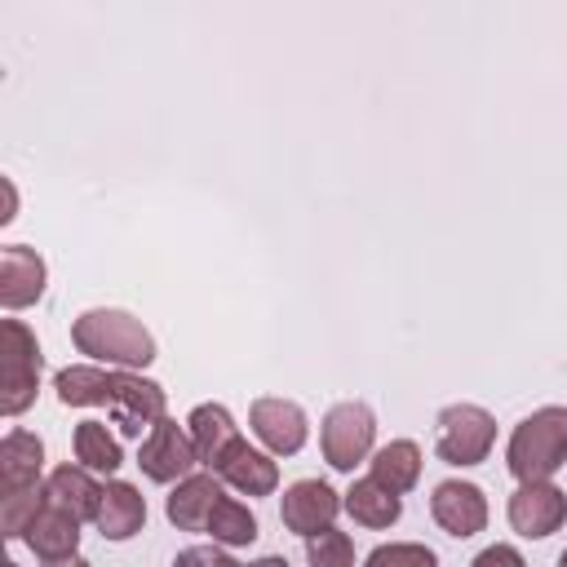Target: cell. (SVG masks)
I'll list each match as a JSON object with an SVG mask.
<instances>
[{"label": "cell", "mask_w": 567, "mask_h": 567, "mask_svg": "<svg viewBox=\"0 0 567 567\" xmlns=\"http://www.w3.org/2000/svg\"><path fill=\"white\" fill-rule=\"evenodd\" d=\"M306 563L310 567H354V540L337 527H323L306 536Z\"/></svg>", "instance_id": "obj_25"}, {"label": "cell", "mask_w": 567, "mask_h": 567, "mask_svg": "<svg viewBox=\"0 0 567 567\" xmlns=\"http://www.w3.org/2000/svg\"><path fill=\"white\" fill-rule=\"evenodd\" d=\"M44 567H93V563L80 558V554H71V558H58V563H44Z\"/></svg>", "instance_id": "obj_30"}, {"label": "cell", "mask_w": 567, "mask_h": 567, "mask_svg": "<svg viewBox=\"0 0 567 567\" xmlns=\"http://www.w3.org/2000/svg\"><path fill=\"white\" fill-rule=\"evenodd\" d=\"M71 341H75V350L89 354L93 363H102V368H128V372L151 368L155 354H159L151 328H146L137 315L120 310V306H93V310L75 315Z\"/></svg>", "instance_id": "obj_2"}, {"label": "cell", "mask_w": 567, "mask_h": 567, "mask_svg": "<svg viewBox=\"0 0 567 567\" xmlns=\"http://www.w3.org/2000/svg\"><path fill=\"white\" fill-rule=\"evenodd\" d=\"M377 416L368 403L359 399H341L323 412V425H319V447H323V461L341 474H354L359 461H368L377 447Z\"/></svg>", "instance_id": "obj_5"}, {"label": "cell", "mask_w": 567, "mask_h": 567, "mask_svg": "<svg viewBox=\"0 0 567 567\" xmlns=\"http://www.w3.org/2000/svg\"><path fill=\"white\" fill-rule=\"evenodd\" d=\"M40 470H44V443H40V434L9 430L4 443H0V483H4V492L35 487L40 483Z\"/></svg>", "instance_id": "obj_21"}, {"label": "cell", "mask_w": 567, "mask_h": 567, "mask_svg": "<svg viewBox=\"0 0 567 567\" xmlns=\"http://www.w3.org/2000/svg\"><path fill=\"white\" fill-rule=\"evenodd\" d=\"M492 443H496V416L487 408L447 403L439 412V439H434L439 461H447L456 470H470V465H483L492 456Z\"/></svg>", "instance_id": "obj_6"}, {"label": "cell", "mask_w": 567, "mask_h": 567, "mask_svg": "<svg viewBox=\"0 0 567 567\" xmlns=\"http://www.w3.org/2000/svg\"><path fill=\"white\" fill-rule=\"evenodd\" d=\"M505 514H509V527L518 536L545 540V536H554L567 523V492L554 478H545V483H518L514 496H509V505H505Z\"/></svg>", "instance_id": "obj_9"}, {"label": "cell", "mask_w": 567, "mask_h": 567, "mask_svg": "<svg viewBox=\"0 0 567 567\" xmlns=\"http://www.w3.org/2000/svg\"><path fill=\"white\" fill-rule=\"evenodd\" d=\"M213 474H217L226 487L244 492V496H270V492L279 487V461H275L270 452L252 447L248 439H235V443L221 452V461L213 465Z\"/></svg>", "instance_id": "obj_13"}, {"label": "cell", "mask_w": 567, "mask_h": 567, "mask_svg": "<svg viewBox=\"0 0 567 567\" xmlns=\"http://www.w3.org/2000/svg\"><path fill=\"white\" fill-rule=\"evenodd\" d=\"M102 487L106 483H97V474L93 470H84V465H58L49 478H44V492H49V505H58V509H66V514H75L80 523H93L97 518V505H102Z\"/></svg>", "instance_id": "obj_16"}, {"label": "cell", "mask_w": 567, "mask_h": 567, "mask_svg": "<svg viewBox=\"0 0 567 567\" xmlns=\"http://www.w3.org/2000/svg\"><path fill=\"white\" fill-rule=\"evenodd\" d=\"M248 567H288V558H279V554H266V558H257V563H248Z\"/></svg>", "instance_id": "obj_31"}, {"label": "cell", "mask_w": 567, "mask_h": 567, "mask_svg": "<svg viewBox=\"0 0 567 567\" xmlns=\"http://www.w3.org/2000/svg\"><path fill=\"white\" fill-rule=\"evenodd\" d=\"M93 527L106 536V540H133L142 527H146V496L124 483V478H111L102 487V505H97V518Z\"/></svg>", "instance_id": "obj_15"}, {"label": "cell", "mask_w": 567, "mask_h": 567, "mask_svg": "<svg viewBox=\"0 0 567 567\" xmlns=\"http://www.w3.org/2000/svg\"><path fill=\"white\" fill-rule=\"evenodd\" d=\"M22 540H27V549H31L40 563L71 558V554H80V518L66 514V509H58V505H44V509L31 518V527L22 532Z\"/></svg>", "instance_id": "obj_17"}, {"label": "cell", "mask_w": 567, "mask_h": 567, "mask_svg": "<svg viewBox=\"0 0 567 567\" xmlns=\"http://www.w3.org/2000/svg\"><path fill=\"white\" fill-rule=\"evenodd\" d=\"M363 567H439V554L421 540H390V545H377Z\"/></svg>", "instance_id": "obj_26"}, {"label": "cell", "mask_w": 567, "mask_h": 567, "mask_svg": "<svg viewBox=\"0 0 567 567\" xmlns=\"http://www.w3.org/2000/svg\"><path fill=\"white\" fill-rule=\"evenodd\" d=\"M173 567H244V563H235L226 554V545H186L173 558Z\"/></svg>", "instance_id": "obj_27"}, {"label": "cell", "mask_w": 567, "mask_h": 567, "mask_svg": "<svg viewBox=\"0 0 567 567\" xmlns=\"http://www.w3.org/2000/svg\"><path fill=\"white\" fill-rule=\"evenodd\" d=\"M0 186H4V213H0V226H9V221L18 217V186H13V177H4Z\"/></svg>", "instance_id": "obj_29"}, {"label": "cell", "mask_w": 567, "mask_h": 567, "mask_svg": "<svg viewBox=\"0 0 567 567\" xmlns=\"http://www.w3.org/2000/svg\"><path fill=\"white\" fill-rule=\"evenodd\" d=\"M0 412L4 416H22L35 394H40V372H44V354L35 332L22 319H0Z\"/></svg>", "instance_id": "obj_4"}, {"label": "cell", "mask_w": 567, "mask_h": 567, "mask_svg": "<svg viewBox=\"0 0 567 567\" xmlns=\"http://www.w3.org/2000/svg\"><path fill=\"white\" fill-rule=\"evenodd\" d=\"M558 567H567V549H563V554H558Z\"/></svg>", "instance_id": "obj_32"}, {"label": "cell", "mask_w": 567, "mask_h": 567, "mask_svg": "<svg viewBox=\"0 0 567 567\" xmlns=\"http://www.w3.org/2000/svg\"><path fill=\"white\" fill-rule=\"evenodd\" d=\"M470 567H527V558L514 545H487L483 554H474Z\"/></svg>", "instance_id": "obj_28"}, {"label": "cell", "mask_w": 567, "mask_h": 567, "mask_svg": "<svg viewBox=\"0 0 567 567\" xmlns=\"http://www.w3.org/2000/svg\"><path fill=\"white\" fill-rule=\"evenodd\" d=\"M44 505H49L44 483L4 492V496H0V532H4V540H22V532L31 527V518H35Z\"/></svg>", "instance_id": "obj_24"}, {"label": "cell", "mask_w": 567, "mask_h": 567, "mask_svg": "<svg viewBox=\"0 0 567 567\" xmlns=\"http://www.w3.org/2000/svg\"><path fill=\"white\" fill-rule=\"evenodd\" d=\"M186 434H190L195 456H199L204 470H213V465L221 461V452H226L235 439H244L226 403H199V408H190V416H186Z\"/></svg>", "instance_id": "obj_18"}, {"label": "cell", "mask_w": 567, "mask_h": 567, "mask_svg": "<svg viewBox=\"0 0 567 567\" xmlns=\"http://www.w3.org/2000/svg\"><path fill=\"white\" fill-rule=\"evenodd\" d=\"M4 567H18V563H4Z\"/></svg>", "instance_id": "obj_33"}, {"label": "cell", "mask_w": 567, "mask_h": 567, "mask_svg": "<svg viewBox=\"0 0 567 567\" xmlns=\"http://www.w3.org/2000/svg\"><path fill=\"white\" fill-rule=\"evenodd\" d=\"M221 487H226V483H221L213 470H195V474H186L182 483H173V492H168V501H164L168 523L182 527V532H204L213 505L226 496Z\"/></svg>", "instance_id": "obj_14"}, {"label": "cell", "mask_w": 567, "mask_h": 567, "mask_svg": "<svg viewBox=\"0 0 567 567\" xmlns=\"http://www.w3.org/2000/svg\"><path fill=\"white\" fill-rule=\"evenodd\" d=\"M368 478H377L381 487H390L394 496L412 492L421 483V447L412 439H390L368 456Z\"/></svg>", "instance_id": "obj_19"}, {"label": "cell", "mask_w": 567, "mask_h": 567, "mask_svg": "<svg viewBox=\"0 0 567 567\" xmlns=\"http://www.w3.org/2000/svg\"><path fill=\"white\" fill-rule=\"evenodd\" d=\"M248 425L257 434V443L270 452V456H297L310 439V416L301 403L292 399H275V394H261L252 399L248 408Z\"/></svg>", "instance_id": "obj_8"}, {"label": "cell", "mask_w": 567, "mask_h": 567, "mask_svg": "<svg viewBox=\"0 0 567 567\" xmlns=\"http://www.w3.org/2000/svg\"><path fill=\"white\" fill-rule=\"evenodd\" d=\"M137 465L151 483H182L186 474H195L199 456H195V443H190L186 425H177L173 416L155 421L146 430V439L137 443Z\"/></svg>", "instance_id": "obj_7"}, {"label": "cell", "mask_w": 567, "mask_h": 567, "mask_svg": "<svg viewBox=\"0 0 567 567\" xmlns=\"http://www.w3.org/2000/svg\"><path fill=\"white\" fill-rule=\"evenodd\" d=\"M341 505H346V514H350L359 527H372V532L394 527L399 514H403V496H394V492L381 487L377 478H354V483L341 492Z\"/></svg>", "instance_id": "obj_20"}, {"label": "cell", "mask_w": 567, "mask_h": 567, "mask_svg": "<svg viewBox=\"0 0 567 567\" xmlns=\"http://www.w3.org/2000/svg\"><path fill=\"white\" fill-rule=\"evenodd\" d=\"M341 509H346V505H341V492H332L323 478H297V483L284 487L279 518H284V527H288L292 536L306 540V536L332 527Z\"/></svg>", "instance_id": "obj_11"}, {"label": "cell", "mask_w": 567, "mask_h": 567, "mask_svg": "<svg viewBox=\"0 0 567 567\" xmlns=\"http://www.w3.org/2000/svg\"><path fill=\"white\" fill-rule=\"evenodd\" d=\"M430 514H434V523L447 536L470 540V536H478L487 527V514L492 509H487V496H483L478 483H470V478H443V483H434Z\"/></svg>", "instance_id": "obj_10"}, {"label": "cell", "mask_w": 567, "mask_h": 567, "mask_svg": "<svg viewBox=\"0 0 567 567\" xmlns=\"http://www.w3.org/2000/svg\"><path fill=\"white\" fill-rule=\"evenodd\" d=\"M58 403L66 408H106L115 425L133 439H146L155 421L168 416V394L159 381L128 372V368H102V363H71L53 372Z\"/></svg>", "instance_id": "obj_1"}, {"label": "cell", "mask_w": 567, "mask_h": 567, "mask_svg": "<svg viewBox=\"0 0 567 567\" xmlns=\"http://www.w3.org/2000/svg\"><path fill=\"white\" fill-rule=\"evenodd\" d=\"M49 266L35 248L27 244H4L0 248V306L4 310H27L44 297Z\"/></svg>", "instance_id": "obj_12"}, {"label": "cell", "mask_w": 567, "mask_h": 567, "mask_svg": "<svg viewBox=\"0 0 567 567\" xmlns=\"http://www.w3.org/2000/svg\"><path fill=\"white\" fill-rule=\"evenodd\" d=\"M204 532L213 536V545L239 549V545H252V540H257V514H252L244 501L221 496V501L213 505V514H208V527H204Z\"/></svg>", "instance_id": "obj_23"}, {"label": "cell", "mask_w": 567, "mask_h": 567, "mask_svg": "<svg viewBox=\"0 0 567 567\" xmlns=\"http://www.w3.org/2000/svg\"><path fill=\"white\" fill-rule=\"evenodd\" d=\"M71 447H75V465H84L93 474H115L124 465V447L102 421H80L71 434Z\"/></svg>", "instance_id": "obj_22"}, {"label": "cell", "mask_w": 567, "mask_h": 567, "mask_svg": "<svg viewBox=\"0 0 567 567\" xmlns=\"http://www.w3.org/2000/svg\"><path fill=\"white\" fill-rule=\"evenodd\" d=\"M505 465L518 483H545L567 465V408L549 403L523 416L505 443Z\"/></svg>", "instance_id": "obj_3"}]
</instances>
